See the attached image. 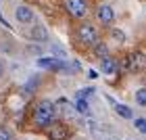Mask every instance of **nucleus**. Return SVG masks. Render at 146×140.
Instances as JSON below:
<instances>
[{
  "label": "nucleus",
  "instance_id": "nucleus-1",
  "mask_svg": "<svg viewBox=\"0 0 146 140\" xmlns=\"http://www.w3.org/2000/svg\"><path fill=\"white\" fill-rule=\"evenodd\" d=\"M52 117H54V105H52V101H48V98H44V101H40V105L36 107V113H34V121L36 125H40V128H46Z\"/></svg>",
  "mask_w": 146,
  "mask_h": 140
},
{
  "label": "nucleus",
  "instance_id": "nucleus-2",
  "mask_svg": "<svg viewBox=\"0 0 146 140\" xmlns=\"http://www.w3.org/2000/svg\"><path fill=\"white\" fill-rule=\"evenodd\" d=\"M77 38H79V42L86 44V46H94V44H98V29L90 23H84V25H79V29H77Z\"/></svg>",
  "mask_w": 146,
  "mask_h": 140
},
{
  "label": "nucleus",
  "instance_id": "nucleus-3",
  "mask_svg": "<svg viewBox=\"0 0 146 140\" xmlns=\"http://www.w3.org/2000/svg\"><path fill=\"white\" fill-rule=\"evenodd\" d=\"M121 67L125 71H140L146 67V57L142 55V52H131V55H127L123 59Z\"/></svg>",
  "mask_w": 146,
  "mask_h": 140
},
{
  "label": "nucleus",
  "instance_id": "nucleus-4",
  "mask_svg": "<svg viewBox=\"0 0 146 140\" xmlns=\"http://www.w3.org/2000/svg\"><path fill=\"white\" fill-rule=\"evenodd\" d=\"M65 9L69 11L71 17L82 19L86 13H88V2H86V0H65Z\"/></svg>",
  "mask_w": 146,
  "mask_h": 140
},
{
  "label": "nucleus",
  "instance_id": "nucleus-5",
  "mask_svg": "<svg viewBox=\"0 0 146 140\" xmlns=\"http://www.w3.org/2000/svg\"><path fill=\"white\" fill-rule=\"evenodd\" d=\"M96 17H98V21H100L102 25H111L113 21H115V11H113L109 4H100L96 9Z\"/></svg>",
  "mask_w": 146,
  "mask_h": 140
},
{
  "label": "nucleus",
  "instance_id": "nucleus-6",
  "mask_svg": "<svg viewBox=\"0 0 146 140\" xmlns=\"http://www.w3.org/2000/svg\"><path fill=\"white\" fill-rule=\"evenodd\" d=\"M100 67H102L104 75H115L117 69H119V65H117V61L113 57H104V59H100Z\"/></svg>",
  "mask_w": 146,
  "mask_h": 140
},
{
  "label": "nucleus",
  "instance_id": "nucleus-7",
  "mask_svg": "<svg viewBox=\"0 0 146 140\" xmlns=\"http://www.w3.org/2000/svg\"><path fill=\"white\" fill-rule=\"evenodd\" d=\"M15 19L19 23H31L34 21V11H31L29 6H19L15 11Z\"/></svg>",
  "mask_w": 146,
  "mask_h": 140
},
{
  "label": "nucleus",
  "instance_id": "nucleus-8",
  "mask_svg": "<svg viewBox=\"0 0 146 140\" xmlns=\"http://www.w3.org/2000/svg\"><path fill=\"white\" fill-rule=\"evenodd\" d=\"M109 103L113 105V109H115V113H117V115L119 117H123V119H134V113H131V109H129V107L127 105H121V103H115V101H113V98L109 96Z\"/></svg>",
  "mask_w": 146,
  "mask_h": 140
},
{
  "label": "nucleus",
  "instance_id": "nucleus-9",
  "mask_svg": "<svg viewBox=\"0 0 146 140\" xmlns=\"http://www.w3.org/2000/svg\"><path fill=\"white\" fill-rule=\"evenodd\" d=\"M50 138H52V140H65V138H67V128H65V125H61V123L52 125Z\"/></svg>",
  "mask_w": 146,
  "mask_h": 140
},
{
  "label": "nucleus",
  "instance_id": "nucleus-10",
  "mask_svg": "<svg viewBox=\"0 0 146 140\" xmlns=\"http://www.w3.org/2000/svg\"><path fill=\"white\" fill-rule=\"evenodd\" d=\"M31 38H34L36 42H46V40H48V31H46L44 25H36V27L31 29Z\"/></svg>",
  "mask_w": 146,
  "mask_h": 140
},
{
  "label": "nucleus",
  "instance_id": "nucleus-11",
  "mask_svg": "<svg viewBox=\"0 0 146 140\" xmlns=\"http://www.w3.org/2000/svg\"><path fill=\"white\" fill-rule=\"evenodd\" d=\"M94 55H96L98 59H104V57H109V48H107V44H102V42L94 44Z\"/></svg>",
  "mask_w": 146,
  "mask_h": 140
},
{
  "label": "nucleus",
  "instance_id": "nucleus-12",
  "mask_svg": "<svg viewBox=\"0 0 146 140\" xmlns=\"http://www.w3.org/2000/svg\"><path fill=\"white\" fill-rule=\"evenodd\" d=\"M75 109H77L79 113H84V115H88V113H90V105H88V101H86V98H77Z\"/></svg>",
  "mask_w": 146,
  "mask_h": 140
},
{
  "label": "nucleus",
  "instance_id": "nucleus-13",
  "mask_svg": "<svg viewBox=\"0 0 146 140\" xmlns=\"http://www.w3.org/2000/svg\"><path fill=\"white\" fill-rule=\"evenodd\" d=\"M134 128L138 132H142V134H146V119L144 117H136L134 119Z\"/></svg>",
  "mask_w": 146,
  "mask_h": 140
},
{
  "label": "nucleus",
  "instance_id": "nucleus-14",
  "mask_svg": "<svg viewBox=\"0 0 146 140\" xmlns=\"http://www.w3.org/2000/svg\"><path fill=\"white\" fill-rule=\"evenodd\" d=\"M136 103L142 105V107H146V88H140V90L136 92Z\"/></svg>",
  "mask_w": 146,
  "mask_h": 140
},
{
  "label": "nucleus",
  "instance_id": "nucleus-15",
  "mask_svg": "<svg viewBox=\"0 0 146 140\" xmlns=\"http://www.w3.org/2000/svg\"><path fill=\"white\" fill-rule=\"evenodd\" d=\"M111 36H113V40H117L119 44H121L123 40H125V34H123L121 29H113V31H111Z\"/></svg>",
  "mask_w": 146,
  "mask_h": 140
},
{
  "label": "nucleus",
  "instance_id": "nucleus-16",
  "mask_svg": "<svg viewBox=\"0 0 146 140\" xmlns=\"http://www.w3.org/2000/svg\"><path fill=\"white\" fill-rule=\"evenodd\" d=\"M92 92H94V88H86V90H82V92L77 94V98H88Z\"/></svg>",
  "mask_w": 146,
  "mask_h": 140
},
{
  "label": "nucleus",
  "instance_id": "nucleus-17",
  "mask_svg": "<svg viewBox=\"0 0 146 140\" xmlns=\"http://www.w3.org/2000/svg\"><path fill=\"white\" fill-rule=\"evenodd\" d=\"M0 140H11V134H9V130L0 128Z\"/></svg>",
  "mask_w": 146,
  "mask_h": 140
},
{
  "label": "nucleus",
  "instance_id": "nucleus-18",
  "mask_svg": "<svg viewBox=\"0 0 146 140\" xmlns=\"http://www.w3.org/2000/svg\"><path fill=\"white\" fill-rule=\"evenodd\" d=\"M88 75H90V77H92V79H94V77H98V73H96V71H94V69H90V71H88Z\"/></svg>",
  "mask_w": 146,
  "mask_h": 140
},
{
  "label": "nucleus",
  "instance_id": "nucleus-19",
  "mask_svg": "<svg viewBox=\"0 0 146 140\" xmlns=\"http://www.w3.org/2000/svg\"><path fill=\"white\" fill-rule=\"evenodd\" d=\"M0 23H2V25H6V27H11V25H9V23H6V21H4V17H2V13H0Z\"/></svg>",
  "mask_w": 146,
  "mask_h": 140
},
{
  "label": "nucleus",
  "instance_id": "nucleus-20",
  "mask_svg": "<svg viewBox=\"0 0 146 140\" xmlns=\"http://www.w3.org/2000/svg\"><path fill=\"white\" fill-rule=\"evenodd\" d=\"M2 73H4V65H2V61H0V77H2Z\"/></svg>",
  "mask_w": 146,
  "mask_h": 140
}]
</instances>
